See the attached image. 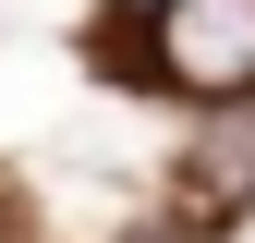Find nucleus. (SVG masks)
Here are the masks:
<instances>
[{
    "label": "nucleus",
    "instance_id": "2",
    "mask_svg": "<svg viewBox=\"0 0 255 243\" xmlns=\"http://www.w3.org/2000/svg\"><path fill=\"white\" fill-rule=\"evenodd\" d=\"M195 158H207V195L231 207L243 182H255V98H231V110L207 122V146H195Z\"/></svg>",
    "mask_w": 255,
    "mask_h": 243
},
{
    "label": "nucleus",
    "instance_id": "3",
    "mask_svg": "<svg viewBox=\"0 0 255 243\" xmlns=\"http://www.w3.org/2000/svg\"><path fill=\"white\" fill-rule=\"evenodd\" d=\"M146 243H195V231H146Z\"/></svg>",
    "mask_w": 255,
    "mask_h": 243
},
{
    "label": "nucleus",
    "instance_id": "1",
    "mask_svg": "<svg viewBox=\"0 0 255 243\" xmlns=\"http://www.w3.org/2000/svg\"><path fill=\"white\" fill-rule=\"evenodd\" d=\"M158 73L195 110L255 98V0H158Z\"/></svg>",
    "mask_w": 255,
    "mask_h": 243
}]
</instances>
